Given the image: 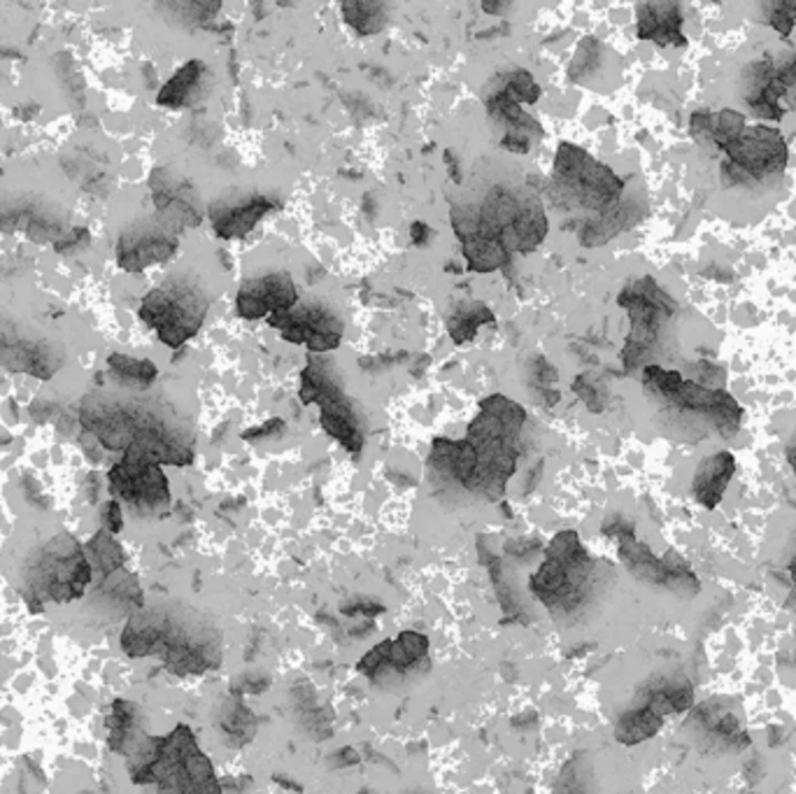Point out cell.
<instances>
[{
	"mask_svg": "<svg viewBox=\"0 0 796 794\" xmlns=\"http://www.w3.org/2000/svg\"><path fill=\"white\" fill-rule=\"evenodd\" d=\"M462 240V250L468 267L477 273H492L503 269L511 261V252L505 250L494 238L482 233H468Z\"/></svg>",
	"mask_w": 796,
	"mask_h": 794,
	"instance_id": "83f0119b",
	"label": "cell"
},
{
	"mask_svg": "<svg viewBox=\"0 0 796 794\" xmlns=\"http://www.w3.org/2000/svg\"><path fill=\"white\" fill-rule=\"evenodd\" d=\"M528 587L552 617L571 624L581 617L596 594V562L575 532H562L552 539L545 562L528 577Z\"/></svg>",
	"mask_w": 796,
	"mask_h": 794,
	"instance_id": "277c9868",
	"label": "cell"
},
{
	"mask_svg": "<svg viewBox=\"0 0 796 794\" xmlns=\"http://www.w3.org/2000/svg\"><path fill=\"white\" fill-rule=\"evenodd\" d=\"M0 366L12 373L50 380L63 366V354L52 343L29 339L12 322L0 320Z\"/></svg>",
	"mask_w": 796,
	"mask_h": 794,
	"instance_id": "5bb4252c",
	"label": "cell"
},
{
	"mask_svg": "<svg viewBox=\"0 0 796 794\" xmlns=\"http://www.w3.org/2000/svg\"><path fill=\"white\" fill-rule=\"evenodd\" d=\"M692 727L696 730L698 738L706 741L708 751L722 755L740 753L750 745L740 715L732 708V704L722 700L696 706L692 713Z\"/></svg>",
	"mask_w": 796,
	"mask_h": 794,
	"instance_id": "e0dca14e",
	"label": "cell"
},
{
	"mask_svg": "<svg viewBox=\"0 0 796 794\" xmlns=\"http://www.w3.org/2000/svg\"><path fill=\"white\" fill-rule=\"evenodd\" d=\"M152 199L165 227H199L201 210L194 187L178 178L168 168H157L150 178Z\"/></svg>",
	"mask_w": 796,
	"mask_h": 794,
	"instance_id": "d6986e66",
	"label": "cell"
},
{
	"mask_svg": "<svg viewBox=\"0 0 796 794\" xmlns=\"http://www.w3.org/2000/svg\"><path fill=\"white\" fill-rule=\"evenodd\" d=\"M208 297L197 284L184 280H171L165 287L152 289L140 305V320L159 333V341L168 348H180L199 333L205 312Z\"/></svg>",
	"mask_w": 796,
	"mask_h": 794,
	"instance_id": "ba28073f",
	"label": "cell"
},
{
	"mask_svg": "<svg viewBox=\"0 0 796 794\" xmlns=\"http://www.w3.org/2000/svg\"><path fill=\"white\" fill-rule=\"evenodd\" d=\"M129 774L135 785H157L159 794H224L212 762L187 725L168 736L142 734L129 753Z\"/></svg>",
	"mask_w": 796,
	"mask_h": 794,
	"instance_id": "3957f363",
	"label": "cell"
},
{
	"mask_svg": "<svg viewBox=\"0 0 796 794\" xmlns=\"http://www.w3.org/2000/svg\"><path fill=\"white\" fill-rule=\"evenodd\" d=\"M501 99L517 103V105H526V103H536L541 96V87L534 82V78L528 76L526 70H513L505 76L503 84L494 91Z\"/></svg>",
	"mask_w": 796,
	"mask_h": 794,
	"instance_id": "d590c367",
	"label": "cell"
},
{
	"mask_svg": "<svg viewBox=\"0 0 796 794\" xmlns=\"http://www.w3.org/2000/svg\"><path fill=\"white\" fill-rule=\"evenodd\" d=\"M10 443V439H0V448H3V445H8Z\"/></svg>",
	"mask_w": 796,
	"mask_h": 794,
	"instance_id": "681fc988",
	"label": "cell"
},
{
	"mask_svg": "<svg viewBox=\"0 0 796 794\" xmlns=\"http://www.w3.org/2000/svg\"><path fill=\"white\" fill-rule=\"evenodd\" d=\"M719 163L722 187H755L783 175L789 152L785 135L774 127H745L725 150Z\"/></svg>",
	"mask_w": 796,
	"mask_h": 794,
	"instance_id": "52a82bcc",
	"label": "cell"
},
{
	"mask_svg": "<svg viewBox=\"0 0 796 794\" xmlns=\"http://www.w3.org/2000/svg\"><path fill=\"white\" fill-rule=\"evenodd\" d=\"M526 422L522 405L494 394L480 403L464 441H436L431 466L468 494L496 501L517 466V436Z\"/></svg>",
	"mask_w": 796,
	"mask_h": 794,
	"instance_id": "6da1fadb",
	"label": "cell"
},
{
	"mask_svg": "<svg viewBox=\"0 0 796 794\" xmlns=\"http://www.w3.org/2000/svg\"><path fill=\"white\" fill-rule=\"evenodd\" d=\"M601 63V44L594 38H587L581 50H577V57L571 66V78L581 80L583 76H590V72L596 70V66Z\"/></svg>",
	"mask_w": 796,
	"mask_h": 794,
	"instance_id": "60d3db41",
	"label": "cell"
},
{
	"mask_svg": "<svg viewBox=\"0 0 796 794\" xmlns=\"http://www.w3.org/2000/svg\"><path fill=\"white\" fill-rule=\"evenodd\" d=\"M617 543H619V560L626 569H629L636 581L668 590V571L662 557H657L645 543L636 541L634 534L619 536Z\"/></svg>",
	"mask_w": 796,
	"mask_h": 794,
	"instance_id": "484cf974",
	"label": "cell"
},
{
	"mask_svg": "<svg viewBox=\"0 0 796 794\" xmlns=\"http://www.w3.org/2000/svg\"><path fill=\"white\" fill-rule=\"evenodd\" d=\"M91 581L93 569L87 550L70 534L61 532L40 550L29 587L40 601L52 599L54 604H70L87 592Z\"/></svg>",
	"mask_w": 796,
	"mask_h": 794,
	"instance_id": "30bf717a",
	"label": "cell"
},
{
	"mask_svg": "<svg viewBox=\"0 0 796 794\" xmlns=\"http://www.w3.org/2000/svg\"><path fill=\"white\" fill-rule=\"evenodd\" d=\"M664 727V717H659L655 711H649L647 706H636L629 708L626 713H622L615 722V738L622 745H638L647 738H653L659 734V730Z\"/></svg>",
	"mask_w": 796,
	"mask_h": 794,
	"instance_id": "f1b7e54d",
	"label": "cell"
},
{
	"mask_svg": "<svg viewBox=\"0 0 796 794\" xmlns=\"http://www.w3.org/2000/svg\"><path fill=\"white\" fill-rule=\"evenodd\" d=\"M108 483L110 492L140 515L159 513L171 503V488H168V478L161 466L142 462L131 454H124V460L110 469Z\"/></svg>",
	"mask_w": 796,
	"mask_h": 794,
	"instance_id": "8fae6325",
	"label": "cell"
},
{
	"mask_svg": "<svg viewBox=\"0 0 796 794\" xmlns=\"http://www.w3.org/2000/svg\"><path fill=\"white\" fill-rule=\"evenodd\" d=\"M636 36L659 47H685L683 6L681 3H643L636 8Z\"/></svg>",
	"mask_w": 796,
	"mask_h": 794,
	"instance_id": "ffe728a7",
	"label": "cell"
},
{
	"mask_svg": "<svg viewBox=\"0 0 796 794\" xmlns=\"http://www.w3.org/2000/svg\"><path fill=\"white\" fill-rule=\"evenodd\" d=\"M638 706H647L659 717L687 713L694 706V687L683 676L657 679L641 690Z\"/></svg>",
	"mask_w": 796,
	"mask_h": 794,
	"instance_id": "d4e9b609",
	"label": "cell"
},
{
	"mask_svg": "<svg viewBox=\"0 0 796 794\" xmlns=\"http://www.w3.org/2000/svg\"><path fill=\"white\" fill-rule=\"evenodd\" d=\"M108 369L112 371L114 380L124 388L133 390H148L159 375V369L152 364L150 359H135L129 354H110L108 356Z\"/></svg>",
	"mask_w": 796,
	"mask_h": 794,
	"instance_id": "1f68e13d",
	"label": "cell"
},
{
	"mask_svg": "<svg viewBox=\"0 0 796 794\" xmlns=\"http://www.w3.org/2000/svg\"><path fill=\"white\" fill-rule=\"evenodd\" d=\"M269 324L282 333V339L296 345H308L312 354L337 350L343 343L345 326L335 312L320 303L296 305L269 318Z\"/></svg>",
	"mask_w": 796,
	"mask_h": 794,
	"instance_id": "7c38bea8",
	"label": "cell"
},
{
	"mask_svg": "<svg viewBox=\"0 0 796 794\" xmlns=\"http://www.w3.org/2000/svg\"><path fill=\"white\" fill-rule=\"evenodd\" d=\"M643 384L647 394L664 401L668 408L704 415L722 439H734L740 431L743 405L725 390H708L696 380H685L678 371L645 366Z\"/></svg>",
	"mask_w": 796,
	"mask_h": 794,
	"instance_id": "5b68a950",
	"label": "cell"
},
{
	"mask_svg": "<svg viewBox=\"0 0 796 794\" xmlns=\"http://www.w3.org/2000/svg\"><path fill=\"white\" fill-rule=\"evenodd\" d=\"M573 390L583 396V401L592 408V413H601V411H603V399H601V394H598L594 388H590L585 378H577L575 384H573Z\"/></svg>",
	"mask_w": 796,
	"mask_h": 794,
	"instance_id": "ee69618b",
	"label": "cell"
},
{
	"mask_svg": "<svg viewBox=\"0 0 796 794\" xmlns=\"http://www.w3.org/2000/svg\"><path fill=\"white\" fill-rule=\"evenodd\" d=\"M178 250V235L171 227L161 224H138L129 229L117 245V263L129 273H140L154 263L171 259Z\"/></svg>",
	"mask_w": 796,
	"mask_h": 794,
	"instance_id": "2e32d148",
	"label": "cell"
},
{
	"mask_svg": "<svg viewBox=\"0 0 796 794\" xmlns=\"http://www.w3.org/2000/svg\"><path fill=\"white\" fill-rule=\"evenodd\" d=\"M138 706L127 702V700H114L110 715H108V743L110 751L122 753L129 757V753L135 748V743L142 738L140 730H138Z\"/></svg>",
	"mask_w": 796,
	"mask_h": 794,
	"instance_id": "4316f807",
	"label": "cell"
},
{
	"mask_svg": "<svg viewBox=\"0 0 796 794\" xmlns=\"http://www.w3.org/2000/svg\"><path fill=\"white\" fill-rule=\"evenodd\" d=\"M284 426V422L282 420H273V422H269V424H263V426H259V431H248V433H243V439H259V436H265V433H269V436H271V433H275V431H280Z\"/></svg>",
	"mask_w": 796,
	"mask_h": 794,
	"instance_id": "f6af8a7d",
	"label": "cell"
},
{
	"mask_svg": "<svg viewBox=\"0 0 796 794\" xmlns=\"http://www.w3.org/2000/svg\"><path fill=\"white\" fill-rule=\"evenodd\" d=\"M273 201L265 197H252L248 201H238V203H220L210 208V220L214 227V233L231 240V238H243L245 233H250L256 222L261 220L263 214H269L273 210Z\"/></svg>",
	"mask_w": 796,
	"mask_h": 794,
	"instance_id": "603a6c76",
	"label": "cell"
},
{
	"mask_svg": "<svg viewBox=\"0 0 796 794\" xmlns=\"http://www.w3.org/2000/svg\"><path fill=\"white\" fill-rule=\"evenodd\" d=\"M80 424L105 450L124 452L142 462L157 466H189L194 462L191 445L148 408L87 399L80 411Z\"/></svg>",
	"mask_w": 796,
	"mask_h": 794,
	"instance_id": "7a4b0ae2",
	"label": "cell"
},
{
	"mask_svg": "<svg viewBox=\"0 0 796 794\" xmlns=\"http://www.w3.org/2000/svg\"><path fill=\"white\" fill-rule=\"evenodd\" d=\"M624 180L613 168L598 163L575 144H562L554 159L552 197L557 203H575L598 214L622 203Z\"/></svg>",
	"mask_w": 796,
	"mask_h": 794,
	"instance_id": "8992f818",
	"label": "cell"
},
{
	"mask_svg": "<svg viewBox=\"0 0 796 794\" xmlns=\"http://www.w3.org/2000/svg\"><path fill=\"white\" fill-rule=\"evenodd\" d=\"M420 666H429V639L417 632H403L394 641L375 645L359 662V671L371 683L403 681Z\"/></svg>",
	"mask_w": 796,
	"mask_h": 794,
	"instance_id": "4fadbf2b",
	"label": "cell"
},
{
	"mask_svg": "<svg viewBox=\"0 0 796 794\" xmlns=\"http://www.w3.org/2000/svg\"><path fill=\"white\" fill-rule=\"evenodd\" d=\"M789 573H792V581H794V587H796V560L789 564Z\"/></svg>",
	"mask_w": 796,
	"mask_h": 794,
	"instance_id": "c3c4849f",
	"label": "cell"
},
{
	"mask_svg": "<svg viewBox=\"0 0 796 794\" xmlns=\"http://www.w3.org/2000/svg\"><path fill=\"white\" fill-rule=\"evenodd\" d=\"M299 305L296 287L286 273H271L263 278L248 280L240 287L235 308L238 315L245 320H259V318H271L278 312H286Z\"/></svg>",
	"mask_w": 796,
	"mask_h": 794,
	"instance_id": "ac0fdd59",
	"label": "cell"
},
{
	"mask_svg": "<svg viewBox=\"0 0 796 794\" xmlns=\"http://www.w3.org/2000/svg\"><path fill=\"white\" fill-rule=\"evenodd\" d=\"M87 557H89L93 573L101 575V583L108 581V577H112L114 573L122 571L127 564V555H124L122 545H119L112 539V534L105 532V529L95 532L93 539L87 543Z\"/></svg>",
	"mask_w": 796,
	"mask_h": 794,
	"instance_id": "4dcf8cb0",
	"label": "cell"
},
{
	"mask_svg": "<svg viewBox=\"0 0 796 794\" xmlns=\"http://www.w3.org/2000/svg\"><path fill=\"white\" fill-rule=\"evenodd\" d=\"M203 72H205L203 61L184 63L175 72V76L163 84V89L157 96V103L163 108H173V110L189 105L191 96H194V91L199 89V84L203 80Z\"/></svg>",
	"mask_w": 796,
	"mask_h": 794,
	"instance_id": "f546056e",
	"label": "cell"
},
{
	"mask_svg": "<svg viewBox=\"0 0 796 794\" xmlns=\"http://www.w3.org/2000/svg\"><path fill=\"white\" fill-rule=\"evenodd\" d=\"M617 303L629 312L632 320V331L626 335L622 350V364L632 373L643 364L649 348L655 345L664 322L678 312V303L649 275L626 284L617 297Z\"/></svg>",
	"mask_w": 796,
	"mask_h": 794,
	"instance_id": "9c48e42d",
	"label": "cell"
},
{
	"mask_svg": "<svg viewBox=\"0 0 796 794\" xmlns=\"http://www.w3.org/2000/svg\"><path fill=\"white\" fill-rule=\"evenodd\" d=\"M764 12L768 27L780 33L783 40H789L796 23V0H776V3H766Z\"/></svg>",
	"mask_w": 796,
	"mask_h": 794,
	"instance_id": "f35d334b",
	"label": "cell"
},
{
	"mask_svg": "<svg viewBox=\"0 0 796 794\" xmlns=\"http://www.w3.org/2000/svg\"><path fill=\"white\" fill-rule=\"evenodd\" d=\"M322 408V426L337 443H343L350 452H361L364 448V429L356 415V408L345 396V392H335L333 396L320 403Z\"/></svg>",
	"mask_w": 796,
	"mask_h": 794,
	"instance_id": "cb8c5ba5",
	"label": "cell"
},
{
	"mask_svg": "<svg viewBox=\"0 0 796 794\" xmlns=\"http://www.w3.org/2000/svg\"><path fill=\"white\" fill-rule=\"evenodd\" d=\"M103 529H105V532H110V534H119V532H122V526H124V515H122V505H119V501H108L105 505H103Z\"/></svg>",
	"mask_w": 796,
	"mask_h": 794,
	"instance_id": "7bdbcfd3",
	"label": "cell"
},
{
	"mask_svg": "<svg viewBox=\"0 0 796 794\" xmlns=\"http://www.w3.org/2000/svg\"><path fill=\"white\" fill-rule=\"evenodd\" d=\"M345 21L352 29H356L361 36H375L384 29V21H387V8L382 3H345L343 8Z\"/></svg>",
	"mask_w": 796,
	"mask_h": 794,
	"instance_id": "836d02e7",
	"label": "cell"
},
{
	"mask_svg": "<svg viewBox=\"0 0 796 794\" xmlns=\"http://www.w3.org/2000/svg\"><path fill=\"white\" fill-rule=\"evenodd\" d=\"M0 231H23L36 243H59L66 238V214L52 205L33 199L0 203Z\"/></svg>",
	"mask_w": 796,
	"mask_h": 794,
	"instance_id": "9a60e30c",
	"label": "cell"
},
{
	"mask_svg": "<svg viewBox=\"0 0 796 794\" xmlns=\"http://www.w3.org/2000/svg\"><path fill=\"white\" fill-rule=\"evenodd\" d=\"M787 462H789V466H792V471H794V478H796V436H794V441L787 445Z\"/></svg>",
	"mask_w": 796,
	"mask_h": 794,
	"instance_id": "7dc6e473",
	"label": "cell"
},
{
	"mask_svg": "<svg viewBox=\"0 0 796 794\" xmlns=\"http://www.w3.org/2000/svg\"><path fill=\"white\" fill-rule=\"evenodd\" d=\"M494 322V312L480 301L473 303H460L447 318V331L454 343H466L475 339V333L482 324Z\"/></svg>",
	"mask_w": 796,
	"mask_h": 794,
	"instance_id": "d6a6232c",
	"label": "cell"
},
{
	"mask_svg": "<svg viewBox=\"0 0 796 794\" xmlns=\"http://www.w3.org/2000/svg\"><path fill=\"white\" fill-rule=\"evenodd\" d=\"M736 473V456L729 450H719L696 466L692 480V494L706 511H715L725 499V492Z\"/></svg>",
	"mask_w": 796,
	"mask_h": 794,
	"instance_id": "44dd1931",
	"label": "cell"
},
{
	"mask_svg": "<svg viewBox=\"0 0 796 794\" xmlns=\"http://www.w3.org/2000/svg\"><path fill=\"white\" fill-rule=\"evenodd\" d=\"M554 794H592L590 766L583 757H573L560 774Z\"/></svg>",
	"mask_w": 796,
	"mask_h": 794,
	"instance_id": "74e56055",
	"label": "cell"
},
{
	"mask_svg": "<svg viewBox=\"0 0 796 794\" xmlns=\"http://www.w3.org/2000/svg\"><path fill=\"white\" fill-rule=\"evenodd\" d=\"M745 129V114L725 110H696L689 117V135L706 150H725L727 144Z\"/></svg>",
	"mask_w": 796,
	"mask_h": 794,
	"instance_id": "7402d4cb",
	"label": "cell"
},
{
	"mask_svg": "<svg viewBox=\"0 0 796 794\" xmlns=\"http://www.w3.org/2000/svg\"><path fill=\"white\" fill-rule=\"evenodd\" d=\"M63 165H66V173H68L72 180H78V182L82 184V189L91 191V194H99V197H101V194H105V191L110 189V187H108V175H105V171H103L101 163L95 161L93 157H82V154H78V157H72V161L63 159Z\"/></svg>",
	"mask_w": 796,
	"mask_h": 794,
	"instance_id": "e575fe53",
	"label": "cell"
},
{
	"mask_svg": "<svg viewBox=\"0 0 796 794\" xmlns=\"http://www.w3.org/2000/svg\"><path fill=\"white\" fill-rule=\"evenodd\" d=\"M91 243V233H89V229H84V227H75V229H72L66 238H61L59 240V243L54 245V250L59 252V254H70V252H78L80 248H87Z\"/></svg>",
	"mask_w": 796,
	"mask_h": 794,
	"instance_id": "b9f144b4",
	"label": "cell"
},
{
	"mask_svg": "<svg viewBox=\"0 0 796 794\" xmlns=\"http://www.w3.org/2000/svg\"><path fill=\"white\" fill-rule=\"evenodd\" d=\"M222 730L229 738H233L235 745H243L248 741H252L256 722L250 708L243 706V702L235 700L233 704H229V708L222 715Z\"/></svg>",
	"mask_w": 796,
	"mask_h": 794,
	"instance_id": "8d00e7d4",
	"label": "cell"
},
{
	"mask_svg": "<svg viewBox=\"0 0 796 794\" xmlns=\"http://www.w3.org/2000/svg\"><path fill=\"white\" fill-rule=\"evenodd\" d=\"M57 72H59V82H61L63 91L68 93V99L70 101L75 99L78 105H82L84 103V80L68 54L57 57Z\"/></svg>",
	"mask_w": 796,
	"mask_h": 794,
	"instance_id": "ab89813d",
	"label": "cell"
},
{
	"mask_svg": "<svg viewBox=\"0 0 796 794\" xmlns=\"http://www.w3.org/2000/svg\"><path fill=\"white\" fill-rule=\"evenodd\" d=\"M431 235V229L424 222H415L413 224V243L415 245H426V240Z\"/></svg>",
	"mask_w": 796,
	"mask_h": 794,
	"instance_id": "bcb514c9",
	"label": "cell"
}]
</instances>
